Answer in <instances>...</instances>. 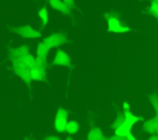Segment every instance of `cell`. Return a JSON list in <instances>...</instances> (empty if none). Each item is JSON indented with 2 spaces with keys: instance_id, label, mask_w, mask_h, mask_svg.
<instances>
[{
  "instance_id": "13",
  "label": "cell",
  "mask_w": 158,
  "mask_h": 140,
  "mask_svg": "<svg viewBox=\"0 0 158 140\" xmlns=\"http://www.w3.org/2000/svg\"><path fill=\"white\" fill-rule=\"evenodd\" d=\"M78 129H79V126H78V123H77V121H68L65 130H67L69 134H74V133L78 131Z\"/></svg>"
},
{
  "instance_id": "4",
  "label": "cell",
  "mask_w": 158,
  "mask_h": 140,
  "mask_svg": "<svg viewBox=\"0 0 158 140\" xmlns=\"http://www.w3.org/2000/svg\"><path fill=\"white\" fill-rule=\"evenodd\" d=\"M65 40H67V38H65V36H64L63 33L57 32V33H52V35H49L48 37H46V38L43 40V42H44L46 45H48V46L52 48V47H58L59 45L64 43Z\"/></svg>"
},
{
  "instance_id": "19",
  "label": "cell",
  "mask_w": 158,
  "mask_h": 140,
  "mask_svg": "<svg viewBox=\"0 0 158 140\" xmlns=\"http://www.w3.org/2000/svg\"><path fill=\"white\" fill-rule=\"evenodd\" d=\"M154 1H156V2H157V4H158V0H154Z\"/></svg>"
},
{
  "instance_id": "10",
  "label": "cell",
  "mask_w": 158,
  "mask_h": 140,
  "mask_svg": "<svg viewBox=\"0 0 158 140\" xmlns=\"http://www.w3.org/2000/svg\"><path fill=\"white\" fill-rule=\"evenodd\" d=\"M20 61H21V62H22L27 68H30V69L35 67V59H33V57H32L31 55H28V53H27L26 56H23Z\"/></svg>"
},
{
  "instance_id": "16",
  "label": "cell",
  "mask_w": 158,
  "mask_h": 140,
  "mask_svg": "<svg viewBox=\"0 0 158 140\" xmlns=\"http://www.w3.org/2000/svg\"><path fill=\"white\" fill-rule=\"evenodd\" d=\"M89 138H90V140H99V139L101 138V133H100V130H99V129L91 130Z\"/></svg>"
},
{
  "instance_id": "20",
  "label": "cell",
  "mask_w": 158,
  "mask_h": 140,
  "mask_svg": "<svg viewBox=\"0 0 158 140\" xmlns=\"http://www.w3.org/2000/svg\"><path fill=\"white\" fill-rule=\"evenodd\" d=\"M157 17H158V16H157Z\"/></svg>"
},
{
  "instance_id": "3",
  "label": "cell",
  "mask_w": 158,
  "mask_h": 140,
  "mask_svg": "<svg viewBox=\"0 0 158 140\" xmlns=\"http://www.w3.org/2000/svg\"><path fill=\"white\" fill-rule=\"evenodd\" d=\"M67 112L64 109H58L57 110V114H56V120H54V128L58 130V131H64L67 129Z\"/></svg>"
},
{
  "instance_id": "5",
  "label": "cell",
  "mask_w": 158,
  "mask_h": 140,
  "mask_svg": "<svg viewBox=\"0 0 158 140\" xmlns=\"http://www.w3.org/2000/svg\"><path fill=\"white\" fill-rule=\"evenodd\" d=\"M53 62H54V64H58V66H69L70 64V58L64 51L58 50L56 56H54Z\"/></svg>"
},
{
  "instance_id": "11",
  "label": "cell",
  "mask_w": 158,
  "mask_h": 140,
  "mask_svg": "<svg viewBox=\"0 0 158 140\" xmlns=\"http://www.w3.org/2000/svg\"><path fill=\"white\" fill-rule=\"evenodd\" d=\"M43 78V71L33 67L31 68V79H35V81H40Z\"/></svg>"
},
{
  "instance_id": "1",
  "label": "cell",
  "mask_w": 158,
  "mask_h": 140,
  "mask_svg": "<svg viewBox=\"0 0 158 140\" xmlns=\"http://www.w3.org/2000/svg\"><path fill=\"white\" fill-rule=\"evenodd\" d=\"M107 27H109V31L110 32H114V33H123V32H128L130 28L127 26H123L118 19L114 17V16H109L107 17Z\"/></svg>"
},
{
  "instance_id": "14",
  "label": "cell",
  "mask_w": 158,
  "mask_h": 140,
  "mask_svg": "<svg viewBox=\"0 0 158 140\" xmlns=\"http://www.w3.org/2000/svg\"><path fill=\"white\" fill-rule=\"evenodd\" d=\"M125 120H126V121H128V123H131V124H135L136 121H138V120H139V118H138V116H136V115H133V114H131L130 112H127V113L125 114Z\"/></svg>"
},
{
  "instance_id": "15",
  "label": "cell",
  "mask_w": 158,
  "mask_h": 140,
  "mask_svg": "<svg viewBox=\"0 0 158 140\" xmlns=\"http://www.w3.org/2000/svg\"><path fill=\"white\" fill-rule=\"evenodd\" d=\"M149 14L153 15V16H158V4L153 0L151 2V6H149Z\"/></svg>"
},
{
  "instance_id": "17",
  "label": "cell",
  "mask_w": 158,
  "mask_h": 140,
  "mask_svg": "<svg viewBox=\"0 0 158 140\" xmlns=\"http://www.w3.org/2000/svg\"><path fill=\"white\" fill-rule=\"evenodd\" d=\"M63 1H64L69 7H73V6H74V0H63Z\"/></svg>"
},
{
  "instance_id": "7",
  "label": "cell",
  "mask_w": 158,
  "mask_h": 140,
  "mask_svg": "<svg viewBox=\"0 0 158 140\" xmlns=\"http://www.w3.org/2000/svg\"><path fill=\"white\" fill-rule=\"evenodd\" d=\"M49 5L57 10V11H60L63 14H69L70 12V7L63 1V0H49Z\"/></svg>"
},
{
  "instance_id": "8",
  "label": "cell",
  "mask_w": 158,
  "mask_h": 140,
  "mask_svg": "<svg viewBox=\"0 0 158 140\" xmlns=\"http://www.w3.org/2000/svg\"><path fill=\"white\" fill-rule=\"evenodd\" d=\"M49 50H51V47L48 46V45H46L44 42H41V43H38V46H37V57H41V58H44L46 56H47V53L49 52Z\"/></svg>"
},
{
  "instance_id": "6",
  "label": "cell",
  "mask_w": 158,
  "mask_h": 140,
  "mask_svg": "<svg viewBox=\"0 0 158 140\" xmlns=\"http://www.w3.org/2000/svg\"><path fill=\"white\" fill-rule=\"evenodd\" d=\"M132 125H133V124H131V123L123 120L122 124L116 128L115 134H116L117 136H120V138H127V136L131 134L130 131H131V126H132Z\"/></svg>"
},
{
  "instance_id": "18",
  "label": "cell",
  "mask_w": 158,
  "mask_h": 140,
  "mask_svg": "<svg viewBox=\"0 0 158 140\" xmlns=\"http://www.w3.org/2000/svg\"><path fill=\"white\" fill-rule=\"evenodd\" d=\"M127 139H128V140H136V139L133 138V135H131V134H130V135L127 136Z\"/></svg>"
},
{
  "instance_id": "12",
  "label": "cell",
  "mask_w": 158,
  "mask_h": 140,
  "mask_svg": "<svg viewBox=\"0 0 158 140\" xmlns=\"http://www.w3.org/2000/svg\"><path fill=\"white\" fill-rule=\"evenodd\" d=\"M38 16L42 20V24H43V27H44V25L48 22V11H47V9L44 6L38 10Z\"/></svg>"
},
{
  "instance_id": "9",
  "label": "cell",
  "mask_w": 158,
  "mask_h": 140,
  "mask_svg": "<svg viewBox=\"0 0 158 140\" xmlns=\"http://www.w3.org/2000/svg\"><path fill=\"white\" fill-rule=\"evenodd\" d=\"M28 53V51H27V48L25 47V46H21V47H19V48H16V50H11V55L12 56H15V58L16 59H21L23 56H26Z\"/></svg>"
},
{
  "instance_id": "2",
  "label": "cell",
  "mask_w": 158,
  "mask_h": 140,
  "mask_svg": "<svg viewBox=\"0 0 158 140\" xmlns=\"http://www.w3.org/2000/svg\"><path fill=\"white\" fill-rule=\"evenodd\" d=\"M15 32L19 33L20 36L25 37V38H38L41 37V33L38 31H36L35 28H32L28 25H22L15 28Z\"/></svg>"
}]
</instances>
